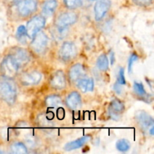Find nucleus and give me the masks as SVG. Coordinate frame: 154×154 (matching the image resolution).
Listing matches in <instances>:
<instances>
[{"label":"nucleus","mask_w":154,"mask_h":154,"mask_svg":"<svg viewBox=\"0 0 154 154\" xmlns=\"http://www.w3.org/2000/svg\"><path fill=\"white\" fill-rule=\"evenodd\" d=\"M124 109L125 106L121 101L119 99H114L110 104L109 108H108V113H109L110 117L113 120H117L120 119Z\"/></svg>","instance_id":"nucleus-13"},{"label":"nucleus","mask_w":154,"mask_h":154,"mask_svg":"<svg viewBox=\"0 0 154 154\" xmlns=\"http://www.w3.org/2000/svg\"><path fill=\"white\" fill-rule=\"evenodd\" d=\"M66 105L69 107L70 109L75 110L77 108H79L81 105V96L78 92H72L71 93H69V96L66 98Z\"/></svg>","instance_id":"nucleus-15"},{"label":"nucleus","mask_w":154,"mask_h":154,"mask_svg":"<svg viewBox=\"0 0 154 154\" xmlns=\"http://www.w3.org/2000/svg\"><path fill=\"white\" fill-rule=\"evenodd\" d=\"M78 20V15L74 12H64L58 16L56 20V26L60 28H68L75 23Z\"/></svg>","instance_id":"nucleus-8"},{"label":"nucleus","mask_w":154,"mask_h":154,"mask_svg":"<svg viewBox=\"0 0 154 154\" xmlns=\"http://www.w3.org/2000/svg\"><path fill=\"white\" fill-rule=\"evenodd\" d=\"M26 36L27 34L26 27L24 26H20L16 32V38H17V40L19 41V42L23 43V42H25Z\"/></svg>","instance_id":"nucleus-24"},{"label":"nucleus","mask_w":154,"mask_h":154,"mask_svg":"<svg viewBox=\"0 0 154 154\" xmlns=\"http://www.w3.org/2000/svg\"><path fill=\"white\" fill-rule=\"evenodd\" d=\"M50 84L55 90H63L66 87V78L65 73L61 70L54 72L51 77Z\"/></svg>","instance_id":"nucleus-12"},{"label":"nucleus","mask_w":154,"mask_h":154,"mask_svg":"<svg viewBox=\"0 0 154 154\" xmlns=\"http://www.w3.org/2000/svg\"><path fill=\"white\" fill-rule=\"evenodd\" d=\"M117 83L119 84H121V85H123V84H126V79H125L124 76V69L123 68H120V69L119 70L118 72V78H117Z\"/></svg>","instance_id":"nucleus-26"},{"label":"nucleus","mask_w":154,"mask_h":154,"mask_svg":"<svg viewBox=\"0 0 154 154\" xmlns=\"http://www.w3.org/2000/svg\"><path fill=\"white\" fill-rule=\"evenodd\" d=\"M20 67L11 54L6 56L0 66V72L3 78L13 79L18 74Z\"/></svg>","instance_id":"nucleus-2"},{"label":"nucleus","mask_w":154,"mask_h":154,"mask_svg":"<svg viewBox=\"0 0 154 154\" xmlns=\"http://www.w3.org/2000/svg\"><path fill=\"white\" fill-rule=\"evenodd\" d=\"M90 137L88 135H86V136L82 137V138H80L78 139L75 140V141H72L71 142L67 143V144L65 145L64 149L67 151H71V150H76V149L80 148L82 146H84L87 141L90 140Z\"/></svg>","instance_id":"nucleus-19"},{"label":"nucleus","mask_w":154,"mask_h":154,"mask_svg":"<svg viewBox=\"0 0 154 154\" xmlns=\"http://www.w3.org/2000/svg\"><path fill=\"white\" fill-rule=\"evenodd\" d=\"M132 1L137 5L141 6V7H145V6L150 5L152 3V2H153V0H132Z\"/></svg>","instance_id":"nucleus-28"},{"label":"nucleus","mask_w":154,"mask_h":154,"mask_svg":"<svg viewBox=\"0 0 154 154\" xmlns=\"http://www.w3.org/2000/svg\"><path fill=\"white\" fill-rule=\"evenodd\" d=\"M138 60V56L135 54H132V55L130 56L129 60V66H128V69H129V72H132V66H133V63L135 62H136Z\"/></svg>","instance_id":"nucleus-27"},{"label":"nucleus","mask_w":154,"mask_h":154,"mask_svg":"<svg viewBox=\"0 0 154 154\" xmlns=\"http://www.w3.org/2000/svg\"><path fill=\"white\" fill-rule=\"evenodd\" d=\"M81 0H63L65 5L68 8L73 9L78 7L81 3Z\"/></svg>","instance_id":"nucleus-25"},{"label":"nucleus","mask_w":154,"mask_h":154,"mask_svg":"<svg viewBox=\"0 0 154 154\" xmlns=\"http://www.w3.org/2000/svg\"><path fill=\"white\" fill-rule=\"evenodd\" d=\"M135 119L141 130L147 132L151 136H153L154 133V121L151 116L144 111H137L135 114Z\"/></svg>","instance_id":"nucleus-3"},{"label":"nucleus","mask_w":154,"mask_h":154,"mask_svg":"<svg viewBox=\"0 0 154 154\" xmlns=\"http://www.w3.org/2000/svg\"><path fill=\"white\" fill-rule=\"evenodd\" d=\"M96 64H97V66L99 70L102 71V72L108 70V66H109V62H108V59L107 56L105 54H102L101 56H99L97 60V62H96Z\"/></svg>","instance_id":"nucleus-21"},{"label":"nucleus","mask_w":154,"mask_h":154,"mask_svg":"<svg viewBox=\"0 0 154 154\" xmlns=\"http://www.w3.org/2000/svg\"><path fill=\"white\" fill-rule=\"evenodd\" d=\"M38 0H17L16 3L17 11L23 17L30 16L36 11Z\"/></svg>","instance_id":"nucleus-4"},{"label":"nucleus","mask_w":154,"mask_h":154,"mask_svg":"<svg viewBox=\"0 0 154 154\" xmlns=\"http://www.w3.org/2000/svg\"><path fill=\"white\" fill-rule=\"evenodd\" d=\"M134 91H135V94L138 96L141 99L146 102H150L152 101V96L150 95L147 94L146 90H144V85L141 83L136 82L135 81L133 85Z\"/></svg>","instance_id":"nucleus-17"},{"label":"nucleus","mask_w":154,"mask_h":154,"mask_svg":"<svg viewBox=\"0 0 154 154\" xmlns=\"http://www.w3.org/2000/svg\"><path fill=\"white\" fill-rule=\"evenodd\" d=\"M4 153V152H3L2 150H0V154H2V153Z\"/></svg>","instance_id":"nucleus-29"},{"label":"nucleus","mask_w":154,"mask_h":154,"mask_svg":"<svg viewBox=\"0 0 154 154\" xmlns=\"http://www.w3.org/2000/svg\"><path fill=\"white\" fill-rule=\"evenodd\" d=\"M116 147L120 152H126L130 149V143L126 139H120L117 141Z\"/></svg>","instance_id":"nucleus-23"},{"label":"nucleus","mask_w":154,"mask_h":154,"mask_svg":"<svg viewBox=\"0 0 154 154\" xmlns=\"http://www.w3.org/2000/svg\"><path fill=\"white\" fill-rule=\"evenodd\" d=\"M42 75L40 72L32 71L23 74L20 78V81L24 86H32L38 84L42 81Z\"/></svg>","instance_id":"nucleus-10"},{"label":"nucleus","mask_w":154,"mask_h":154,"mask_svg":"<svg viewBox=\"0 0 154 154\" xmlns=\"http://www.w3.org/2000/svg\"><path fill=\"white\" fill-rule=\"evenodd\" d=\"M69 79L75 83L86 77V70L84 66L80 63L72 66L69 69Z\"/></svg>","instance_id":"nucleus-14"},{"label":"nucleus","mask_w":154,"mask_h":154,"mask_svg":"<svg viewBox=\"0 0 154 154\" xmlns=\"http://www.w3.org/2000/svg\"><path fill=\"white\" fill-rule=\"evenodd\" d=\"M45 23H46V20L44 16L37 15V16L33 17L31 20H29L26 27L27 36L32 38L35 35L40 32L42 29L45 26Z\"/></svg>","instance_id":"nucleus-5"},{"label":"nucleus","mask_w":154,"mask_h":154,"mask_svg":"<svg viewBox=\"0 0 154 154\" xmlns=\"http://www.w3.org/2000/svg\"><path fill=\"white\" fill-rule=\"evenodd\" d=\"M91 1H94V0H91Z\"/></svg>","instance_id":"nucleus-30"},{"label":"nucleus","mask_w":154,"mask_h":154,"mask_svg":"<svg viewBox=\"0 0 154 154\" xmlns=\"http://www.w3.org/2000/svg\"><path fill=\"white\" fill-rule=\"evenodd\" d=\"M62 99L58 95H51L45 99V103L48 108H55L61 104Z\"/></svg>","instance_id":"nucleus-20"},{"label":"nucleus","mask_w":154,"mask_h":154,"mask_svg":"<svg viewBox=\"0 0 154 154\" xmlns=\"http://www.w3.org/2000/svg\"><path fill=\"white\" fill-rule=\"evenodd\" d=\"M58 2L57 0H46L42 6V14L44 17H50L56 11Z\"/></svg>","instance_id":"nucleus-18"},{"label":"nucleus","mask_w":154,"mask_h":154,"mask_svg":"<svg viewBox=\"0 0 154 154\" xmlns=\"http://www.w3.org/2000/svg\"><path fill=\"white\" fill-rule=\"evenodd\" d=\"M111 5L110 0H98L94 6L95 19L97 21L101 20L109 11Z\"/></svg>","instance_id":"nucleus-11"},{"label":"nucleus","mask_w":154,"mask_h":154,"mask_svg":"<svg viewBox=\"0 0 154 154\" xmlns=\"http://www.w3.org/2000/svg\"><path fill=\"white\" fill-rule=\"evenodd\" d=\"M32 38L31 45H30L32 49L38 54H43L46 51V48L48 47V36L45 33L40 31L36 33Z\"/></svg>","instance_id":"nucleus-6"},{"label":"nucleus","mask_w":154,"mask_h":154,"mask_svg":"<svg viewBox=\"0 0 154 154\" xmlns=\"http://www.w3.org/2000/svg\"><path fill=\"white\" fill-rule=\"evenodd\" d=\"M76 85L80 90H81L84 93H87V92H91L93 90L94 81L92 78L84 77V78H81V80L77 81Z\"/></svg>","instance_id":"nucleus-16"},{"label":"nucleus","mask_w":154,"mask_h":154,"mask_svg":"<svg viewBox=\"0 0 154 154\" xmlns=\"http://www.w3.org/2000/svg\"><path fill=\"white\" fill-rule=\"evenodd\" d=\"M0 97L8 105L14 103L17 99V86L13 80L4 78L0 82Z\"/></svg>","instance_id":"nucleus-1"},{"label":"nucleus","mask_w":154,"mask_h":154,"mask_svg":"<svg viewBox=\"0 0 154 154\" xmlns=\"http://www.w3.org/2000/svg\"><path fill=\"white\" fill-rule=\"evenodd\" d=\"M10 54H11L12 57L15 59L20 69L28 64L29 62L30 61V59H31L29 53L24 48H13V51Z\"/></svg>","instance_id":"nucleus-9"},{"label":"nucleus","mask_w":154,"mask_h":154,"mask_svg":"<svg viewBox=\"0 0 154 154\" xmlns=\"http://www.w3.org/2000/svg\"><path fill=\"white\" fill-rule=\"evenodd\" d=\"M77 54V48L72 42H66L62 45L59 51V57L63 62H69L75 58Z\"/></svg>","instance_id":"nucleus-7"},{"label":"nucleus","mask_w":154,"mask_h":154,"mask_svg":"<svg viewBox=\"0 0 154 154\" xmlns=\"http://www.w3.org/2000/svg\"><path fill=\"white\" fill-rule=\"evenodd\" d=\"M11 150L13 153L25 154L27 153V148L23 143L15 142L11 147Z\"/></svg>","instance_id":"nucleus-22"}]
</instances>
